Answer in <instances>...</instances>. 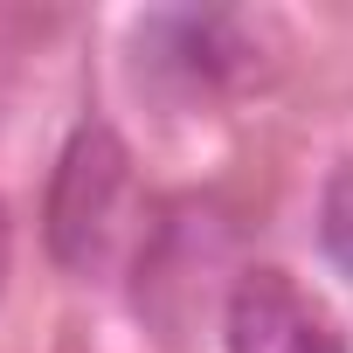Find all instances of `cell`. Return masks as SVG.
Returning a JSON list of instances; mask_svg holds the SVG:
<instances>
[{
    "mask_svg": "<svg viewBox=\"0 0 353 353\" xmlns=\"http://www.w3.org/2000/svg\"><path fill=\"white\" fill-rule=\"evenodd\" d=\"M319 250L332 256L339 277H353V159L332 166L319 188Z\"/></svg>",
    "mask_w": 353,
    "mask_h": 353,
    "instance_id": "cell-4",
    "label": "cell"
},
{
    "mask_svg": "<svg viewBox=\"0 0 353 353\" xmlns=\"http://www.w3.org/2000/svg\"><path fill=\"white\" fill-rule=\"evenodd\" d=\"M250 42L236 14H152L139 21V77H173L181 90H222L250 77Z\"/></svg>",
    "mask_w": 353,
    "mask_h": 353,
    "instance_id": "cell-3",
    "label": "cell"
},
{
    "mask_svg": "<svg viewBox=\"0 0 353 353\" xmlns=\"http://www.w3.org/2000/svg\"><path fill=\"white\" fill-rule=\"evenodd\" d=\"M132 201V152L104 118H83L49 173V201H42V243L63 270H97L118 243Z\"/></svg>",
    "mask_w": 353,
    "mask_h": 353,
    "instance_id": "cell-1",
    "label": "cell"
},
{
    "mask_svg": "<svg viewBox=\"0 0 353 353\" xmlns=\"http://www.w3.org/2000/svg\"><path fill=\"white\" fill-rule=\"evenodd\" d=\"M229 353H353L325 305H312L284 270H243L222 305Z\"/></svg>",
    "mask_w": 353,
    "mask_h": 353,
    "instance_id": "cell-2",
    "label": "cell"
},
{
    "mask_svg": "<svg viewBox=\"0 0 353 353\" xmlns=\"http://www.w3.org/2000/svg\"><path fill=\"white\" fill-rule=\"evenodd\" d=\"M8 270H14V215L0 201V291H8Z\"/></svg>",
    "mask_w": 353,
    "mask_h": 353,
    "instance_id": "cell-5",
    "label": "cell"
}]
</instances>
